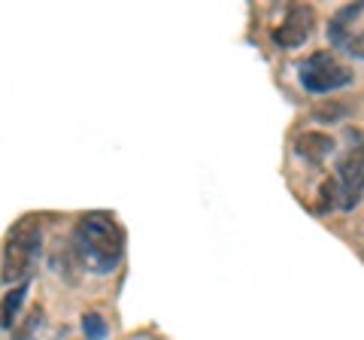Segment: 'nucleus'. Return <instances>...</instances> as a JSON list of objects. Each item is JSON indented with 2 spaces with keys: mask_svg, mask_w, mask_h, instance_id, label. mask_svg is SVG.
<instances>
[{
  "mask_svg": "<svg viewBox=\"0 0 364 340\" xmlns=\"http://www.w3.org/2000/svg\"><path fill=\"white\" fill-rule=\"evenodd\" d=\"M73 246L91 274H112L116 265L122 262V246L124 237L119 222L109 213H85L76 222L73 231Z\"/></svg>",
  "mask_w": 364,
  "mask_h": 340,
  "instance_id": "obj_1",
  "label": "nucleus"
},
{
  "mask_svg": "<svg viewBox=\"0 0 364 340\" xmlns=\"http://www.w3.org/2000/svg\"><path fill=\"white\" fill-rule=\"evenodd\" d=\"M40 253V219L25 216L9 228L4 249H0V280L18 282L31 274L33 258Z\"/></svg>",
  "mask_w": 364,
  "mask_h": 340,
  "instance_id": "obj_2",
  "label": "nucleus"
},
{
  "mask_svg": "<svg viewBox=\"0 0 364 340\" xmlns=\"http://www.w3.org/2000/svg\"><path fill=\"white\" fill-rule=\"evenodd\" d=\"M301 83L306 92L313 95H328L337 92L352 83V70L346 64H340L331 52H313L310 58L301 64Z\"/></svg>",
  "mask_w": 364,
  "mask_h": 340,
  "instance_id": "obj_3",
  "label": "nucleus"
},
{
  "mask_svg": "<svg viewBox=\"0 0 364 340\" xmlns=\"http://www.w3.org/2000/svg\"><path fill=\"white\" fill-rule=\"evenodd\" d=\"M334 186H337V207L352 210L361 201V191H364V152L361 149L340 158Z\"/></svg>",
  "mask_w": 364,
  "mask_h": 340,
  "instance_id": "obj_4",
  "label": "nucleus"
},
{
  "mask_svg": "<svg viewBox=\"0 0 364 340\" xmlns=\"http://www.w3.org/2000/svg\"><path fill=\"white\" fill-rule=\"evenodd\" d=\"M313 25H316L313 9L294 4V6H289L286 18L279 21V28L273 31V43H277V46H282V49L304 46V43L310 40V33H313Z\"/></svg>",
  "mask_w": 364,
  "mask_h": 340,
  "instance_id": "obj_5",
  "label": "nucleus"
},
{
  "mask_svg": "<svg viewBox=\"0 0 364 340\" xmlns=\"http://www.w3.org/2000/svg\"><path fill=\"white\" fill-rule=\"evenodd\" d=\"M294 152H298L304 161H310V164H322L325 158L334 152V137L318 134V131H306V134L298 137V143H294Z\"/></svg>",
  "mask_w": 364,
  "mask_h": 340,
  "instance_id": "obj_6",
  "label": "nucleus"
},
{
  "mask_svg": "<svg viewBox=\"0 0 364 340\" xmlns=\"http://www.w3.org/2000/svg\"><path fill=\"white\" fill-rule=\"evenodd\" d=\"M25 289H28V286H25V282H21V286H18L16 292H9V298H6L4 304H0V325H4V328L9 325V310L16 313V307L21 304V294H25Z\"/></svg>",
  "mask_w": 364,
  "mask_h": 340,
  "instance_id": "obj_7",
  "label": "nucleus"
},
{
  "mask_svg": "<svg viewBox=\"0 0 364 340\" xmlns=\"http://www.w3.org/2000/svg\"><path fill=\"white\" fill-rule=\"evenodd\" d=\"M82 328H85V337L88 340H100L107 334V325H104V319H100L97 313H88L85 319H82Z\"/></svg>",
  "mask_w": 364,
  "mask_h": 340,
  "instance_id": "obj_8",
  "label": "nucleus"
},
{
  "mask_svg": "<svg viewBox=\"0 0 364 340\" xmlns=\"http://www.w3.org/2000/svg\"><path fill=\"white\" fill-rule=\"evenodd\" d=\"M343 49H346V55H352V58H364V31L355 33V37H346Z\"/></svg>",
  "mask_w": 364,
  "mask_h": 340,
  "instance_id": "obj_9",
  "label": "nucleus"
},
{
  "mask_svg": "<svg viewBox=\"0 0 364 340\" xmlns=\"http://www.w3.org/2000/svg\"><path fill=\"white\" fill-rule=\"evenodd\" d=\"M128 340H155V337H149V334H136V337H128Z\"/></svg>",
  "mask_w": 364,
  "mask_h": 340,
  "instance_id": "obj_10",
  "label": "nucleus"
}]
</instances>
